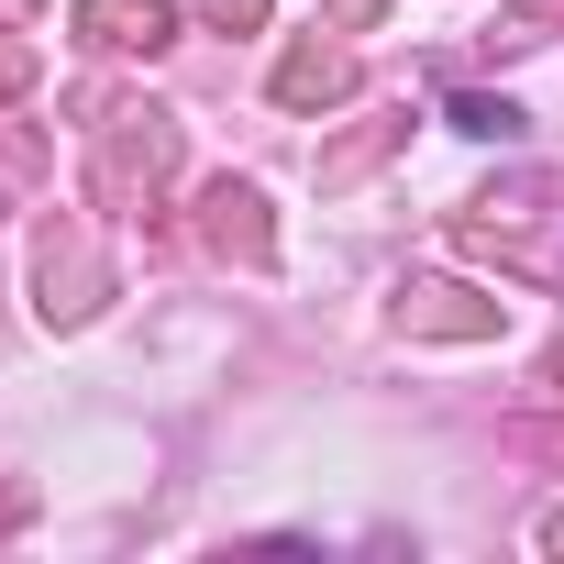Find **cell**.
I'll use <instances>...</instances> for the list:
<instances>
[{
    "label": "cell",
    "instance_id": "1",
    "mask_svg": "<svg viewBox=\"0 0 564 564\" xmlns=\"http://www.w3.org/2000/svg\"><path fill=\"white\" fill-rule=\"evenodd\" d=\"M344 78H355V67H344V56H333V45H300V56H289V67H276V89H289V100H333V89H344Z\"/></svg>",
    "mask_w": 564,
    "mask_h": 564
},
{
    "label": "cell",
    "instance_id": "2",
    "mask_svg": "<svg viewBox=\"0 0 564 564\" xmlns=\"http://www.w3.org/2000/svg\"><path fill=\"white\" fill-rule=\"evenodd\" d=\"M89 23H100L111 45H155V34H166V12H155V0H89Z\"/></svg>",
    "mask_w": 564,
    "mask_h": 564
},
{
    "label": "cell",
    "instance_id": "3",
    "mask_svg": "<svg viewBox=\"0 0 564 564\" xmlns=\"http://www.w3.org/2000/svg\"><path fill=\"white\" fill-rule=\"evenodd\" d=\"M199 12H210V23H254V12H265V0H199Z\"/></svg>",
    "mask_w": 564,
    "mask_h": 564
},
{
    "label": "cell",
    "instance_id": "4",
    "mask_svg": "<svg viewBox=\"0 0 564 564\" xmlns=\"http://www.w3.org/2000/svg\"><path fill=\"white\" fill-rule=\"evenodd\" d=\"M553 377H564V355H553Z\"/></svg>",
    "mask_w": 564,
    "mask_h": 564
}]
</instances>
